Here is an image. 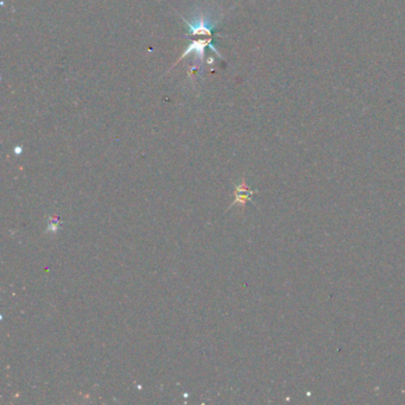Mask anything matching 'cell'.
Wrapping results in <instances>:
<instances>
[{
	"label": "cell",
	"instance_id": "obj_1",
	"mask_svg": "<svg viewBox=\"0 0 405 405\" xmlns=\"http://www.w3.org/2000/svg\"><path fill=\"white\" fill-rule=\"evenodd\" d=\"M256 192H256V190H251L245 180H242L240 183H238L235 186V190H234V201L230 208L239 206L241 209H244L245 205H246L250 200H252V196Z\"/></svg>",
	"mask_w": 405,
	"mask_h": 405
},
{
	"label": "cell",
	"instance_id": "obj_2",
	"mask_svg": "<svg viewBox=\"0 0 405 405\" xmlns=\"http://www.w3.org/2000/svg\"><path fill=\"white\" fill-rule=\"evenodd\" d=\"M61 228V219L59 215L50 216L48 220V226H46V232L49 233H57Z\"/></svg>",
	"mask_w": 405,
	"mask_h": 405
}]
</instances>
